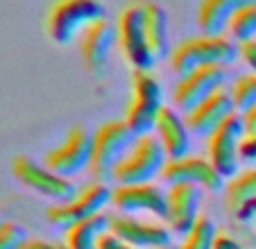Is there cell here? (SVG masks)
<instances>
[{
  "label": "cell",
  "instance_id": "cell-30",
  "mask_svg": "<svg viewBox=\"0 0 256 249\" xmlns=\"http://www.w3.org/2000/svg\"><path fill=\"white\" fill-rule=\"evenodd\" d=\"M98 249H136V247L127 244L125 240H120L118 236H114L112 231H106V234L100 238V242H98Z\"/></svg>",
  "mask_w": 256,
  "mask_h": 249
},
{
  "label": "cell",
  "instance_id": "cell-19",
  "mask_svg": "<svg viewBox=\"0 0 256 249\" xmlns=\"http://www.w3.org/2000/svg\"><path fill=\"white\" fill-rule=\"evenodd\" d=\"M250 2L256 0H202L198 12V25L202 34H224L234 14Z\"/></svg>",
  "mask_w": 256,
  "mask_h": 249
},
{
  "label": "cell",
  "instance_id": "cell-13",
  "mask_svg": "<svg viewBox=\"0 0 256 249\" xmlns=\"http://www.w3.org/2000/svg\"><path fill=\"white\" fill-rule=\"evenodd\" d=\"M109 231L136 249H164L170 244V236H172L166 222L145 220L127 213H112Z\"/></svg>",
  "mask_w": 256,
  "mask_h": 249
},
{
  "label": "cell",
  "instance_id": "cell-16",
  "mask_svg": "<svg viewBox=\"0 0 256 249\" xmlns=\"http://www.w3.org/2000/svg\"><path fill=\"white\" fill-rule=\"evenodd\" d=\"M200 204H202V188L200 186H193V184L168 186V216H166L168 229L172 234L186 236L202 216Z\"/></svg>",
  "mask_w": 256,
  "mask_h": 249
},
{
  "label": "cell",
  "instance_id": "cell-9",
  "mask_svg": "<svg viewBox=\"0 0 256 249\" xmlns=\"http://www.w3.org/2000/svg\"><path fill=\"white\" fill-rule=\"evenodd\" d=\"M242 136H245V122H242V114L238 111L208 136L206 156L224 179H232L238 174V166H240L238 150H240Z\"/></svg>",
  "mask_w": 256,
  "mask_h": 249
},
{
  "label": "cell",
  "instance_id": "cell-5",
  "mask_svg": "<svg viewBox=\"0 0 256 249\" xmlns=\"http://www.w3.org/2000/svg\"><path fill=\"white\" fill-rule=\"evenodd\" d=\"M118 28V48L134 70H152L156 57L150 48L145 34L143 0H132L120 10L116 18Z\"/></svg>",
  "mask_w": 256,
  "mask_h": 249
},
{
  "label": "cell",
  "instance_id": "cell-21",
  "mask_svg": "<svg viewBox=\"0 0 256 249\" xmlns=\"http://www.w3.org/2000/svg\"><path fill=\"white\" fill-rule=\"evenodd\" d=\"M143 16H145V34L150 41V48L154 57H164L170 50V30H168V14L159 2L143 0Z\"/></svg>",
  "mask_w": 256,
  "mask_h": 249
},
{
  "label": "cell",
  "instance_id": "cell-25",
  "mask_svg": "<svg viewBox=\"0 0 256 249\" xmlns=\"http://www.w3.org/2000/svg\"><path fill=\"white\" fill-rule=\"evenodd\" d=\"M232 93L234 106H236L238 114H245L252 106L256 104V72H247V75H240L229 88Z\"/></svg>",
  "mask_w": 256,
  "mask_h": 249
},
{
  "label": "cell",
  "instance_id": "cell-4",
  "mask_svg": "<svg viewBox=\"0 0 256 249\" xmlns=\"http://www.w3.org/2000/svg\"><path fill=\"white\" fill-rule=\"evenodd\" d=\"M168 161L161 140L154 134L136 136L134 145L118 163L114 182L116 184H152L156 177H161L164 166Z\"/></svg>",
  "mask_w": 256,
  "mask_h": 249
},
{
  "label": "cell",
  "instance_id": "cell-20",
  "mask_svg": "<svg viewBox=\"0 0 256 249\" xmlns=\"http://www.w3.org/2000/svg\"><path fill=\"white\" fill-rule=\"evenodd\" d=\"M106 231H109V216L98 213L68 226L64 242L68 249H98V242Z\"/></svg>",
  "mask_w": 256,
  "mask_h": 249
},
{
  "label": "cell",
  "instance_id": "cell-18",
  "mask_svg": "<svg viewBox=\"0 0 256 249\" xmlns=\"http://www.w3.org/2000/svg\"><path fill=\"white\" fill-rule=\"evenodd\" d=\"M154 136L161 140L168 158L188 156L190 150V130L186 124L184 116L174 106H164L154 124Z\"/></svg>",
  "mask_w": 256,
  "mask_h": 249
},
{
  "label": "cell",
  "instance_id": "cell-22",
  "mask_svg": "<svg viewBox=\"0 0 256 249\" xmlns=\"http://www.w3.org/2000/svg\"><path fill=\"white\" fill-rule=\"evenodd\" d=\"M227 190V206L229 211H234L236 206H240L247 200H256V168L238 172L236 177H232L224 186Z\"/></svg>",
  "mask_w": 256,
  "mask_h": 249
},
{
  "label": "cell",
  "instance_id": "cell-35",
  "mask_svg": "<svg viewBox=\"0 0 256 249\" xmlns=\"http://www.w3.org/2000/svg\"><path fill=\"white\" fill-rule=\"evenodd\" d=\"M0 222H2V220H0Z\"/></svg>",
  "mask_w": 256,
  "mask_h": 249
},
{
  "label": "cell",
  "instance_id": "cell-2",
  "mask_svg": "<svg viewBox=\"0 0 256 249\" xmlns=\"http://www.w3.org/2000/svg\"><path fill=\"white\" fill-rule=\"evenodd\" d=\"M104 16L106 10L102 0H54L46 16V32L50 41L66 46Z\"/></svg>",
  "mask_w": 256,
  "mask_h": 249
},
{
  "label": "cell",
  "instance_id": "cell-24",
  "mask_svg": "<svg viewBox=\"0 0 256 249\" xmlns=\"http://www.w3.org/2000/svg\"><path fill=\"white\" fill-rule=\"evenodd\" d=\"M216 224L206 216H200V220L193 224V229L184 236V242L177 249H213L216 242Z\"/></svg>",
  "mask_w": 256,
  "mask_h": 249
},
{
  "label": "cell",
  "instance_id": "cell-12",
  "mask_svg": "<svg viewBox=\"0 0 256 249\" xmlns=\"http://www.w3.org/2000/svg\"><path fill=\"white\" fill-rule=\"evenodd\" d=\"M91 154H93V134L78 124L72 127L66 134L59 148L50 150L46 154V166H48L52 172L62 174V177L72 179L75 174H80L82 170H86L91 166Z\"/></svg>",
  "mask_w": 256,
  "mask_h": 249
},
{
  "label": "cell",
  "instance_id": "cell-33",
  "mask_svg": "<svg viewBox=\"0 0 256 249\" xmlns=\"http://www.w3.org/2000/svg\"><path fill=\"white\" fill-rule=\"evenodd\" d=\"M242 122H245V132L256 130V104L252 106L250 111H245V114H242Z\"/></svg>",
  "mask_w": 256,
  "mask_h": 249
},
{
  "label": "cell",
  "instance_id": "cell-17",
  "mask_svg": "<svg viewBox=\"0 0 256 249\" xmlns=\"http://www.w3.org/2000/svg\"><path fill=\"white\" fill-rule=\"evenodd\" d=\"M234 114H236V106H234L229 88L224 86L213 93L211 98H206L202 104H198L195 109H190L188 114H184V120H186V124H188L190 134L211 136L213 132L227 118H232Z\"/></svg>",
  "mask_w": 256,
  "mask_h": 249
},
{
  "label": "cell",
  "instance_id": "cell-7",
  "mask_svg": "<svg viewBox=\"0 0 256 249\" xmlns=\"http://www.w3.org/2000/svg\"><path fill=\"white\" fill-rule=\"evenodd\" d=\"M112 190L114 188H109L106 184L91 182L80 188L70 200L54 202L48 208L46 218H48L50 224L68 229L70 224H75V222H80V220H86V218H91V216L104 213V208L112 204Z\"/></svg>",
  "mask_w": 256,
  "mask_h": 249
},
{
  "label": "cell",
  "instance_id": "cell-28",
  "mask_svg": "<svg viewBox=\"0 0 256 249\" xmlns=\"http://www.w3.org/2000/svg\"><path fill=\"white\" fill-rule=\"evenodd\" d=\"M232 216L236 218L238 222L247 224V222H256V200H247L242 202L240 206H236L232 211Z\"/></svg>",
  "mask_w": 256,
  "mask_h": 249
},
{
  "label": "cell",
  "instance_id": "cell-10",
  "mask_svg": "<svg viewBox=\"0 0 256 249\" xmlns=\"http://www.w3.org/2000/svg\"><path fill=\"white\" fill-rule=\"evenodd\" d=\"M12 172L30 190L39 192L44 197H50L54 202H66L80 190L72 179L52 172L48 166H41V163L32 161L25 154H20V156H16L12 161Z\"/></svg>",
  "mask_w": 256,
  "mask_h": 249
},
{
  "label": "cell",
  "instance_id": "cell-27",
  "mask_svg": "<svg viewBox=\"0 0 256 249\" xmlns=\"http://www.w3.org/2000/svg\"><path fill=\"white\" fill-rule=\"evenodd\" d=\"M240 161H250V163H256V130L252 132H245L240 140Z\"/></svg>",
  "mask_w": 256,
  "mask_h": 249
},
{
  "label": "cell",
  "instance_id": "cell-14",
  "mask_svg": "<svg viewBox=\"0 0 256 249\" xmlns=\"http://www.w3.org/2000/svg\"><path fill=\"white\" fill-rule=\"evenodd\" d=\"M164 184L174 186V184H193L202 190L218 192L224 188V177L213 168L208 156H182V158H168L164 166L161 177Z\"/></svg>",
  "mask_w": 256,
  "mask_h": 249
},
{
  "label": "cell",
  "instance_id": "cell-11",
  "mask_svg": "<svg viewBox=\"0 0 256 249\" xmlns=\"http://www.w3.org/2000/svg\"><path fill=\"white\" fill-rule=\"evenodd\" d=\"M112 204L118 213L127 216H148L166 222L168 216V190L156 184H118L112 190Z\"/></svg>",
  "mask_w": 256,
  "mask_h": 249
},
{
  "label": "cell",
  "instance_id": "cell-23",
  "mask_svg": "<svg viewBox=\"0 0 256 249\" xmlns=\"http://www.w3.org/2000/svg\"><path fill=\"white\" fill-rule=\"evenodd\" d=\"M227 32L238 46L247 44V41H254L256 38V2H250V5H245L242 10H238L234 14V18L229 20Z\"/></svg>",
  "mask_w": 256,
  "mask_h": 249
},
{
  "label": "cell",
  "instance_id": "cell-1",
  "mask_svg": "<svg viewBox=\"0 0 256 249\" xmlns=\"http://www.w3.org/2000/svg\"><path fill=\"white\" fill-rule=\"evenodd\" d=\"M240 57V46L227 34H200L174 46L170 52V66L177 75L195 70L200 66H229Z\"/></svg>",
  "mask_w": 256,
  "mask_h": 249
},
{
  "label": "cell",
  "instance_id": "cell-6",
  "mask_svg": "<svg viewBox=\"0 0 256 249\" xmlns=\"http://www.w3.org/2000/svg\"><path fill=\"white\" fill-rule=\"evenodd\" d=\"M164 88L150 70L132 72V102L127 106L125 122L136 136L152 134L164 109Z\"/></svg>",
  "mask_w": 256,
  "mask_h": 249
},
{
  "label": "cell",
  "instance_id": "cell-15",
  "mask_svg": "<svg viewBox=\"0 0 256 249\" xmlns=\"http://www.w3.org/2000/svg\"><path fill=\"white\" fill-rule=\"evenodd\" d=\"M118 46V28L114 20L104 18L88 25L80 36V54L88 72L102 75L112 57V50Z\"/></svg>",
  "mask_w": 256,
  "mask_h": 249
},
{
  "label": "cell",
  "instance_id": "cell-26",
  "mask_svg": "<svg viewBox=\"0 0 256 249\" xmlns=\"http://www.w3.org/2000/svg\"><path fill=\"white\" fill-rule=\"evenodd\" d=\"M28 234L16 222H0V249H18Z\"/></svg>",
  "mask_w": 256,
  "mask_h": 249
},
{
  "label": "cell",
  "instance_id": "cell-29",
  "mask_svg": "<svg viewBox=\"0 0 256 249\" xmlns=\"http://www.w3.org/2000/svg\"><path fill=\"white\" fill-rule=\"evenodd\" d=\"M18 249H68L66 242H54L46 238H25V242Z\"/></svg>",
  "mask_w": 256,
  "mask_h": 249
},
{
  "label": "cell",
  "instance_id": "cell-34",
  "mask_svg": "<svg viewBox=\"0 0 256 249\" xmlns=\"http://www.w3.org/2000/svg\"><path fill=\"white\" fill-rule=\"evenodd\" d=\"M164 249H168V247H164Z\"/></svg>",
  "mask_w": 256,
  "mask_h": 249
},
{
  "label": "cell",
  "instance_id": "cell-8",
  "mask_svg": "<svg viewBox=\"0 0 256 249\" xmlns=\"http://www.w3.org/2000/svg\"><path fill=\"white\" fill-rule=\"evenodd\" d=\"M227 84V66H200L179 75L172 88V104L179 114H188Z\"/></svg>",
  "mask_w": 256,
  "mask_h": 249
},
{
  "label": "cell",
  "instance_id": "cell-32",
  "mask_svg": "<svg viewBox=\"0 0 256 249\" xmlns=\"http://www.w3.org/2000/svg\"><path fill=\"white\" fill-rule=\"evenodd\" d=\"M240 59L252 68V72H256V38L240 44Z\"/></svg>",
  "mask_w": 256,
  "mask_h": 249
},
{
  "label": "cell",
  "instance_id": "cell-3",
  "mask_svg": "<svg viewBox=\"0 0 256 249\" xmlns=\"http://www.w3.org/2000/svg\"><path fill=\"white\" fill-rule=\"evenodd\" d=\"M134 140L136 134L127 127L125 120H112V122L100 124L93 132V154L91 166H88L93 182H112L118 163L125 158V154L134 145Z\"/></svg>",
  "mask_w": 256,
  "mask_h": 249
},
{
  "label": "cell",
  "instance_id": "cell-31",
  "mask_svg": "<svg viewBox=\"0 0 256 249\" xmlns=\"http://www.w3.org/2000/svg\"><path fill=\"white\" fill-rule=\"evenodd\" d=\"M213 249H245L240 242H238L234 236L224 234V231H218L216 234V242H213Z\"/></svg>",
  "mask_w": 256,
  "mask_h": 249
}]
</instances>
